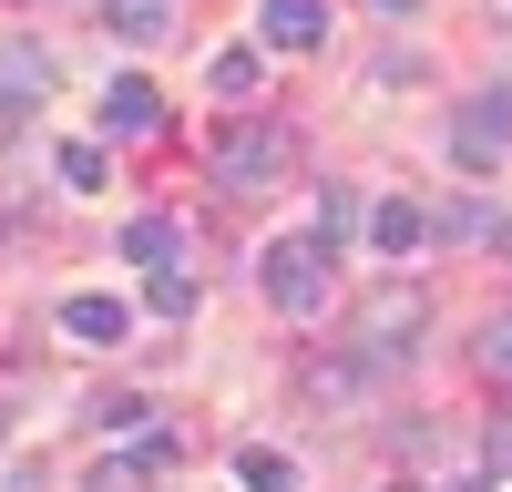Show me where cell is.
<instances>
[{
	"instance_id": "ac0fdd59",
	"label": "cell",
	"mask_w": 512,
	"mask_h": 492,
	"mask_svg": "<svg viewBox=\"0 0 512 492\" xmlns=\"http://www.w3.org/2000/svg\"><path fill=\"white\" fill-rule=\"evenodd\" d=\"M93 421H103V431H144V421H154V410H144L134 390H103V400H93Z\"/></svg>"
},
{
	"instance_id": "7c38bea8",
	"label": "cell",
	"mask_w": 512,
	"mask_h": 492,
	"mask_svg": "<svg viewBox=\"0 0 512 492\" xmlns=\"http://www.w3.org/2000/svg\"><path fill=\"white\" fill-rule=\"evenodd\" d=\"M0 93H11V103H41V93H52V62H41L31 41H11V52H0Z\"/></svg>"
},
{
	"instance_id": "e0dca14e",
	"label": "cell",
	"mask_w": 512,
	"mask_h": 492,
	"mask_svg": "<svg viewBox=\"0 0 512 492\" xmlns=\"http://www.w3.org/2000/svg\"><path fill=\"white\" fill-rule=\"evenodd\" d=\"M52 164H62V185H72V195H93V185L113 175V164H103V144H62Z\"/></svg>"
},
{
	"instance_id": "d6986e66",
	"label": "cell",
	"mask_w": 512,
	"mask_h": 492,
	"mask_svg": "<svg viewBox=\"0 0 512 492\" xmlns=\"http://www.w3.org/2000/svg\"><path fill=\"white\" fill-rule=\"evenodd\" d=\"M154 318H195V277H185V267L154 277Z\"/></svg>"
},
{
	"instance_id": "8fae6325",
	"label": "cell",
	"mask_w": 512,
	"mask_h": 492,
	"mask_svg": "<svg viewBox=\"0 0 512 492\" xmlns=\"http://www.w3.org/2000/svg\"><path fill=\"white\" fill-rule=\"evenodd\" d=\"M236 482H246V492H297V462H287L277 441H246V451H236Z\"/></svg>"
},
{
	"instance_id": "ffe728a7",
	"label": "cell",
	"mask_w": 512,
	"mask_h": 492,
	"mask_svg": "<svg viewBox=\"0 0 512 492\" xmlns=\"http://www.w3.org/2000/svg\"><path fill=\"white\" fill-rule=\"evenodd\" d=\"M482 472L512 482V410H492V431H482Z\"/></svg>"
},
{
	"instance_id": "9a60e30c",
	"label": "cell",
	"mask_w": 512,
	"mask_h": 492,
	"mask_svg": "<svg viewBox=\"0 0 512 492\" xmlns=\"http://www.w3.org/2000/svg\"><path fill=\"white\" fill-rule=\"evenodd\" d=\"M256 82H267L256 52H216V103H256Z\"/></svg>"
},
{
	"instance_id": "9c48e42d",
	"label": "cell",
	"mask_w": 512,
	"mask_h": 492,
	"mask_svg": "<svg viewBox=\"0 0 512 492\" xmlns=\"http://www.w3.org/2000/svg\"><path fill=\"white\" fill-rule=\"evenodd\" d=\"M154 123H164V103H154V82H134V72H123L113 93H103V134H154Z\"/></svg>"
},
{
	"instance_id": "6da1fadb",
	"label": "cell",
	"mask_w": 512,
	"mask_h": 492,
	"mask_svg": "<svg viewBox=\"0 0 512 492\" xmlns=\"http://www.w3.org/2000/svg\"><path fill=\"white\" fill-rule=\"evenodd\" d=\"M256 287H267V308H277V318H328V298H338L328 246H318V236H277L267 257H256Z\"/></svg>"
},
{
	"instance_id": "52a82bcc",
	"label": "cell",
	"mask_w": 512,
	"mask_h": 492,
	"mask_svg": "<svg viewBox=\"0 0 512 492\" xmlns=\"http://www.w3.org/2000/svg\"><path fill=\"white\" fill-rule=\"evenodd\" d=\"M420 236H431V216H420L410 195H379V205H369V257H410Z\"/></svg>"
},
{
	"instance_id": "277c9868",
	"label": "cell",
	"mask_w": 512,
	"mask_h": 492,
	"mask_svg": "<svg viewBox=\"0 0 512 492\" xmlns=\"http://www.w3.org/2000/svg\"><path fill=\"white\" fill-rule=\"evenodd\" d=\"M205 164H216L226 185H277L287 164H297V134H287V123H236V134H216Z\"/></svg>"
},
{
	"instance_id": "3957f363",
	"label": "cell",
	"mask_w": 512,
	"mask_h": 492,
	"mask_svg": "<svg viewBox=\"0 0 512 492\" xmlns=\"http://www.w3.org/2000/svg\"><path fill=\"white\" fill-rule=\"evenodd\" d=\"M369 380H379V369H369L359 349H308V359H297V400H308V410H328V421L369 410Z\"/></svg>"
},
{
	"instance_id": "44dd1931",
	"label": "cell",
	"mask_w": 512,
	"mask_h": 492,
	"mask_svg": "<svg viewBox=\"0 0 512 492\" xmlns=\"http://www.w3.org/2000/svg\"><path fill=\"white\" fill-rule=\"evenodd\" d=\"M369 11H420V0H369Z\"/></svg>"
},
{
	"instance_id": "5bb4252c",
	"label": "cell",
	"mask_w": 512,
	"mask_h": 492,
	"mask_svg": "<svg viewBox=\"0 0 512 492\" xmlns=\"http://www.w3.org/2000/svg\"><path fill=\"white\" fill-rule=\"evenodd\" d=\"M359 226H369V205H359L349 185H328V195H318V246H349Z\"/></svg>"
},
{
	"instance_id": "5b68a950",
	"label": "cell",
	"mask_w": 512,
	"mask_h": 492,
	"mask_svg": "<svg viewBox=\"0 0 512 492\" xmlns=\"http://www.w3.org/2000/svg\"><path fill=\"white\" fill-rule=\"evenodd\" d=\"M420 328H431V308L400 287V298H379V308L359 318V339H349V349H359L369 369H390V359H410V349H420Z\"/></svg>"
},
{
	"instance_id": "7a4b0ae2",
	"label": "cell",
	"mask_w": 512,
	"mask_h": 492,
	"mask_svg": "<svg viewBox=\"0 0 512 492\" xmlns=\"http://www.w3.org/2000/svg\"><path fill=\"white\" fill-rule=\"evenodd\" d=\"M502 154H512V82H482V93L451 113V164L461 175H492Z\"/></svg>"
},
{
	"instance_id": "7402d4cb",
	"label": "cell",
	"mask_w": 512,
	"mask_h": 492,
	"mask_svg": "<svg viewBox=\"0 0 512 492\" xmlns=\"http://www.w3.org/2000/svg\"><path fill=\"white\" fill-rule=\"evenodd\" d=\"M461 492H482V482H461Z\"/></svg>"
},
{
	"instance_id": "2e32d148",
	"label": "cell",
	"mask_w": 512,
	"mask_h": 492,
	"mask_svg": "<svg viewBox=\"0 0 512 492\" xmlns=\"http://www.w3.org/2000/svg\"><path fill=\"white\" fill-rule=\"evenodd\" d=\"M472 359H482L492 380L512 390V308H502V318H482V339H472Z\"/></svg>"
},
{
	"instance_id": "30bf717a",
	"label": "cell",
	"mask_w": 512,
	"mask_h": 492,
	"mask_svg": "<svg viewBox=\"0 0 512 492\" xmlns=\"http://www.w3.org/2000/svg\"><path fill=\"white\" fill-rule=\"evenodd\" d=\"M113 246H123V267H144V277H164V267H175V216H134V226H123Z\"/></svg>"
},
{
	"instance_id": "4fadbf2b",
	"label": "cell",
	"mask_w": 512,
	"mask_h": 492,
	"mask_svg": "<svg viewBox=\"0 0 512 492\" xmlns=\"http://www.w3.org/2000/svg\"><path fill=\"white\" fill-rule=\"evenodd\" d=\"M103 21L123 41H164V31H175V0H103Z\"/></svg>"
},
{
	"instance_id": "ba28073f",
	"label": "cell",
	"mask_w": 512,
	"mask_h": 492,
	"mask_svg": "<svg viewBox=\"0 0 512 492\" xmlns=\"http://www.w3.org/2000/svg\"><path fill=\"white\" fill-rule=\"evenodd\" d=\"M62 328H72L82 349H113L123 328H134V308H123V298H62Z\"/></svg>"
},
{
	"instance_id": "8992f818",
	"label": "cell",
	"mask_w": 512,
	"mask_h": 492,
	"mask_svg": "<svg viewBox=\"0 0 512 492\" xmlns=\"http://www.w3.org/2000/svg\"><path fill=\"white\" fill-rule=\"evenodd\" d=\"M256 41H267V52H318L328 11H318V0H256Z\"/></svg>"
}]
</instances>
